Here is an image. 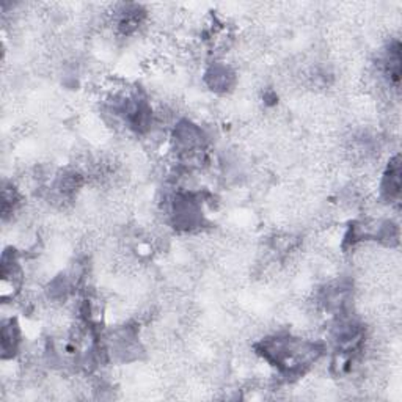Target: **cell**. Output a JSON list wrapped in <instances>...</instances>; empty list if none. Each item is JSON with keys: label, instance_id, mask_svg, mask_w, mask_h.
I'll return each mask as SVG.
<instances>
[{"label": "cell", "instance_id": "6da1fadb", "mask_svg": "<svg viewBox=\"0 0 402 402\" xmlns=\"http://www.w3.org/2000/svg\"><path fill=\"white\" fill-rule=\"evenodd\" d=\"M401 194V169H399V157L396 156L388 165V170L385 173L382 181V195L387 201L393 203L399 200Z\"/></svg>", "mask_w": 402, "mask_h": 402}]
</instances>
